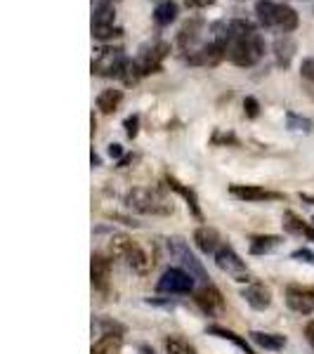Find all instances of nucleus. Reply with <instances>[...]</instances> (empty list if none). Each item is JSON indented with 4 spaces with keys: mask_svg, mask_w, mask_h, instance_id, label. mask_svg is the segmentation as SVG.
Returning <instances> with one entry per match:
<instances>
[{
    "mask_svg": "<svg viewBox=\"0 0 314 354\" xmlns=\"http://www.w3.org/2000/svg\"><path fill=\"white\" fill-rule=\"evenodd\" d=\"M262 53H265V43H262L260 33H253L248 38H239V41H227L225 48L227 59L241 68L258 64Z\"/></svg>",
    "mask_w": 314,
    "mask_h": 354,
    "instance_id": "1",
    "label": "nucleus"
},
{
    "mask_svg": "<svg viewBox=\"0 0 314 354\" xmlns=\"http://www.w3.org/2000/svg\"><path fill=\"white\" fill-rule=\"evenodd\" d=\"M128 205H133L140 213H151V215H168L173 213V205L168 203V198L161 196V192L149 189V187H137L128 194Z\"/></svg>",
    "mask_w": 314,
    "mask_h": 354,
    "instance_id": "2",
    "label": "nucleus"
},
{
    "mask_svg": "<svg viewBox=\"0 0 314 354\" xmlns=\"http://www.w3.org/2000/svg\"><path fill=\"white\" fill-rule=\"evenodd\" d=\"M168 250H170V255H173L175 260H178V265H180V270H185L190 277H194L196 281H201V283H210L208 281V274H205L203 270V265L196 260V255L190 250V245H187L182 239H168Z\"/></svg>",
    "mask_w": 314,
    "mask_h": 354,
    "instance_id": "3",
    "label": "nucleus"
},
{
    "mask_svg": "<svg viewBox=\"0 0 314 354\" xmlns=\"http://www.w3.org/2000/svg\"><path fill=\"white\" fill-rule=\"evenodd\" d=\"M125 62L128 59H125L121 48H104V50H100V55L93 59V73L95 76H104V78L121 76Z\"/></svg>",
    "mask_w": 314,
    "mask_h": 354,
    "instance_id": "4",
    "label": "nucleus"
},
{
    "mask_svg": "<svg viewBox=\"0 0 314 354\" xmlns=\"http://www.w3.org/2000/svg\"><path fill=\"white\" fill-rule=\"evenodd\" d=\"M215 262H218V267L222 272L230 274L234 281H239V283H248L250 281V274L246 270V265H243V260L234 253L232 245L222 243L218 248V253H215Z\"/></svg>",
    "mask_w": 314,
    "mask_h": 354,
    "instance_id": "5",
    "label": "nucleus"
},
{
    "mask_svg": "<svg viewBox=\"0 0 314 354\" xmlns=\"http://www.w3.org/2000/svg\"><path fill=\"white\" fill-rule=\"evenodd\" d=\"M170 55V43L165 41H156L147 48H142L140 57H137V64L142 68V76H151V73H158L163 68V59Z\"/></svg>",
    "mask_w": 314,
    "mask_h": 354,
    "instance_id": "6",
    "label": "nucleus"
},
{
    "mask_svg": "<svg viewBox=\"0 0 314 354\" xmlns=\"http://www.w3.org/2000/svg\"><path fill=\"white\" fill-rule=\"evenodd\" d=\"M194 281H196V279L190 277L185 270L173 267V270L163 272V277L158 279V283H156V290L158 293H192Z\"/></svg>",
    "mask_w": 314,
    "mask_h": 354,
    "instance_id": "7",
    "label": "nucleus"
},
{
    "mask_svg": "<svg viewBox=\"0 0 314 354\" xmlns=\"http://www.w3.org/2000/svg\"><path fill=\"white\" fill-rule=\"evenodd\" d=\"M222 59H225V45L218 41L205 43L201 48L192 50V53L187 55V62H190V64H196V66H215Z\"/></svg>",
    "mask_w": 314,
    "mask_h": 354,
    "instance_id": "8",
    "label": "nucleus"
},
{
    "mask_svg": "<svg viewBox=\"0 0 314 354\" xmlns=\"http://www.w3.org/2000/svg\"><path fill=\"white\" fill-rule=\"evenodd\" d=\"M286 305L293 312H300V314L314 312V288L312 286H288Z\"/></svg>",
    "mask_w": 314,
    "mask_h": 354,
    "instance_id": "9",
    "label": "nucleus"
},
{
    "mask_svg": "<svg viewBox=\"0 0 314 354\" xmlns=\"http://www.w3.org/2000/svg\"><path fill=\"white\" fill-rule=\"evenodd\" d=\"M125 260H128V265L133 267V270L137 274H147L154 267V248H149V245H142L133 241V245H130L128 255H125Z\"/></svg>",
    "mask_w": 314,
    "mask_h": 354,
    "instance_id": "10",
    "label": "nucleus"
},
{
    "mask_svg": "<svg viewBox=\"0 0 314 354\" xmlns=\"http://www.w3.org/2000/svg\"><path fill=\"white\" fill-rule=\"evenodd\" d=\"M196 302L205 314H218V312H222V307H225L222 293L213 286V283H203V286L196 290Z\"/></svg>",
    "mask_w": 314,
    "mask_h": 354,
    "instance_id": "11",
    "label": "nucleus"
},
{
    "mask_svg": "<svg viewBox=\"0 0 314 354\" xmlns=\"http://www.w3.org/2000/svg\"><path fill=\"white\" fill-rule=\"evenodd\" d=\"M230 194L241 198V201H277V198H281V194L267 192L262 187H253V185H232Z\"/></svg>",
    "mask_w": 314,
    "mask_h": 354,
    "instance_id": "12",
    "label": "nucleus"
},
{
    "mask_svg": "<svg viewBox=\"0 0 314 354\" xmlns=\"http://www.w3.org/2000/svg\"><path fill=\"white\" fill-rule=\"evenodd\" d=\"M241 298H246V302L253 310H267L272 305V290L265 283H248L241 290Z\"/></svg>",
    "mask_w": 314,
    "mask_h": 354,
    "instance_id": "13",
    "label": "nucleus"
},
{
    "mask_svg": "<svg viewBox=\"0 0 314 354\" xmlns=\"http://www.w3.org/2000/svg\"><path fill=\"white\" fill-rule=\"evenodd\" d=\"M201 28H203V19L201 17H192V19L185 21V26L180 28V36H178V43L185 53H192L194 45H196L198 36H201Z\"/></svg>",
    "mask_w": 314,
    "mask_h": 354,
    "instance_id": "14",
    "label": "nucleus"
},
{
    "mask_svg": "<svg viewBox=\"0 0 314 354\" xmlns=\"http://www.w3.org/2000/svg\"><path fill=\"white\" fill-rule=\"evenodd\" d=\"M194 241H196L198 250L205 253V255H215V253H218V248L222 245L218 232L210 230V227H198V230L194 232Z\"/></svg>",
    "mask_w": 314,
    "mask_h": 354,
    "instance_id": "15",
    "label": "nucleus"
},
{
    "mask_svg": "<svg viewBox=\"0 0 314 354\" xmlns=\"http://www.w3.org/2000/svg\"><path fill=\"white\" fill-rule=\"evenodd\" d=\"M109 274H111V262L102 255H93V262H90V277H93V286L104 290L107 283H109Z\"/></svg>",
    "mask_w": 314,
    "mask_h": 354,
    "instance_id": "16",
    "label": "nucleus"
},
{
    "mask_svg": "<svg viewBox=\"0 0 314 354\" xmlns=\"http://www.w3.org/2000/svg\"><path fill=\"white\" fill-rule=\"evenodd\" d=\"M300 24V17L298 12H295L290 5H284V3H279V8H277V19H274V28H279L281 33H290V31H295Z\"/></svg>",
    "mask_w": 314,
    "mask_h": 354,
    "instance_id": "17",
    "label": "nucleus"
},
{
    "mask_svg": "<svg viewBox=\"0 0 314 354\" xmlns=\"http://www.w3.org/2000/svg\"><path fill=\"white\" fill-rule=\"evenodd\" d=\"M293 53H295V41L284 33L274 41V57H277V66L281 68H288L290 66V59H293Z\"/></svg>",
    "mask_w": 314,
    "mask_h": 354,
    "instance_id": "18",
    "label": "nucleus"
},
{
    "mask_svg": "<svg viewBox=\"0 0 314 354\" xmlns=\"http://www.w3.org/2000/svg\"><path fill=\"white\" fill-rule=\"evenodd\" d=\"M175 19H178V3H175V0H163V3L156 5V10H154V21H156L158 26H170Z\"/></svg>",
    "mask_w": 314,
    "mask_h": 354,
    "instance_id": "19",
    "label": "nucleus"
},
{
    "mask_svg": "<svg viewBox=\"0 0 314 354\" xmlns=\"http://www.w3.org/2000/svg\"><path fill=\"white\" fill-rule=\"evenodd\" d=\"M123 100V93L121 90H102L100 95H97V109L102 113H113L118 109V104H121Z\"/></svg>",
    "mask_w": 314,
    "mask_h": 354,
    "instance_id": "20",
    "label": "nucleus"
},
{
    "mask_svg": "<svg viewBox=\"0 0 314 354\" xmlns=\"http://www.w3.org/2000/svg\"><path fill=\"white\" fill-rule=\"evenodd\" d=\"M113 3L109 0H100V3H95L93 8V26H111L113 24Z\"/></svg>",
    "mask_w": 314,
    "mask_h": 354,
    "instance_id": "21",
    "label": "nucleus"
},
{
    "mask_svg": "<svg viewBox=\"0 0 314 354\" xmlns=\"http://www.w3.org/2000/svg\"><path fill=\"white\" fill-rule=\"evenodd\" d=\"M277 8H279V3H274V0H258V3H255V15H258V21L265 28H274Z\"/></svg>",
    "mask_w": 314,
    "mask_h": 354,
    "instance_id": "22",
    "label": "nucleus"
},
{
    "mask_svg": "<svg viewBox=\"0 0 314 354\" xmlns=\"http://www.w3.org/2000/svg\"><path fill=\"white\" fill-rule=\"evenodd\" d=\"M250 338H253V342L258 347H262V350H272V352H277V350H284L286 347V338L284 335H279V333H250Z\"/></svg>",
    "mask_w": 314,
    "mask_h": 354,
    "instance_id": "23",
    "label": "nucleus"
},
{
    "mask_svg": "<svg viewBox=\"0 0 314 354\" xmlns=\"http://www.w3.org/2000/svg\"><path fill=\"white\" fill-rule=\"evenodd\" d=\"M123 340L116 333H107L93 345V354H121Z\"/></svg>",
    "mask_w": 314,
    "mask_h": 354,
    "instance_id": "24",
    "label": "nucleus"
},
{
    "mask_svg": "<svg viewBox=\"0 0 314 354\" xmlns=\"http://www.w3.org/2000/svg\"><path fill=\"white\" fill-rule=\"evenodd\" d=\"M165 182H168L170 189L178 192L180 196H185V198H187V205H190V208H192V213L196 215L198 220H201V208H198V198H196V194H194L192 189H187L185 185H180V182L175 180V177H165Z\"/></svg>",
    "mask_w": 314,
    "mask_h": 354,
    "instance_id": "25",
    "label": "nucleus"
},
{
    "mask_svg": "<svg viewBox=\"0 0 314 354\" xmlns=\"http://www.w3.org/2000/svg\"><path fill=\"white\" fill-rule=\"evenodd\" d=\"M279 243H281V239H279V236H255L253 241H250V253H253V255L272 253Z\"/></svg>",
    "mask_w": 314,
    "mask_h": 354,
    "instance_id": "26",
    "label": "nucleus"
},
{
    "mask_svg": "<svg viewBox=\"0 0 314 354\" xmlns=\"http://www.w3.org/2000/svg\"><path fill=\"white\" fill-rule=\"evenodd\" d=\"M210 333L218 335V338H222V340H232L234 345L239 347V350H243L246 354H255V352L248 347V342H246V340H241L237 333H232V330H227V328H222V326H210Z\"/></svg>",
    "mask_w": 314,
    "mask_h": 354,
    "instance_id": "27",
    "label": "nucleus"
},
{
    "mask_svg": "<svg viewBox=\"0 0 314 354\" xmlns=\"http://www.w3.org/2000/svg\"><path fill=\"white\" fill-rule=\"evenodd\" d=\"M165 352L168 354H196V350L182 338H165Z\"/></svg>",
    "mask_w": 314,
    "mask_h": 354,
    "instance_id": "28",
    "label": "nucleus"
},
{
    "mask_svg": "<svg viewBox=\"0 0 314 354\" xmlns=\"http://www.w3.org/2000/svg\"><path fill=\"white\" fill-rule=\"evenodd\" d=\"M121 78H123L125 85H135L142 78L140 64H137L135 59H128V62H125V66H123V71H121Z\"/></svg>",
    "mask_w": 314,
    "mask_h": 354,
    "instance_id": "29",
    "label": "nucleus"
},
{
    "mask_svg": "<svg viewBox=\"0 0 314 354\" xmlns=\"http://www.w3.org/2000/svg\"><path fill=\"white\" fill-rule=\"evenodd\" d=\"M130 245H133V239L130 236H113V241H111V253H113V258H123L125 260V255H128V250H130Z\"/></svg>",
    "mask_w": 314,
    "mask_h": 354,
    "instance_id": "30",
    "label": "nucleus"
},
{
    "mask_svg": "<svg viewBox=\"0 0 314 354\" xmlns=\"http://www.w3.org/2000/svg\"><path fill=\"white\" fill-rule=\"evenodd\" d=\"M123 28L121 26H93V38H97V41H109V38H116L121 36Z\"/></svg>",
    "mask_w": 314,
    "mask_h": 354,
    "instance_id": "31",
    "label": "nucleus"
},
{
    "mask_svg": "<svg viewBox=\"0 0 314 354\" xmlns=\"http://www.w3.org/2000/svg\"><path fill=\"white\" fill-rule=\"evenodd\" d=\"M286 118H288V128L290 130H300V133H310V130H312V121H307V118L298 116V113L288 111Z\"/></svg>",
    "mask_w": 314,
    "mask_h": 354,
    "instance_id": "32",
    "label": "nucleus"
},
{
    "mask_svg": "<svg viewBox=\"0 0 314 354\" xmlns=\"http://www.w3.org/2000/svg\"><path fill=\"white\" fill-rule=\"evenodd\" d=\"M284 227H286V232H290V234H305V225H302L298 215L290 213V210L284 215Z\"/></svg>",
    "mask_w": 314,
    "mask_h": 354,
    "instance_id": "33",
    "label": "nucleus"
},
{
    "mask_svg": "<svg viewBox=\"0 0 314 354\" xmlns=\"http://www.w3.org/2000/svg\"><path fill=\"white\" fill-rule=\"evenodd\" d=\"M137 133H140V116L133 113V116L125 118V135L133 140V137H137Z\"/></svg>",
    "mask_w": 314,
    "mask_h": 354,
    "instance_id": "34",
    "label": "nucleus"
},
{
    "mask_svg": "<svg viewBox=\"0 0 314 354\" xmlns=\"http://www.w3.org/2000/svg\"><path fill=\"white\" fill-rule=\"evenodd\" d=\"M243 111H246L248 118H258V113H260L258 100H255V97H246V100H243Z\"/></svg>",
    "mask_w": 314,
    "mask_h": 354,
    "instance_id": "35",
    "label": "nucleus"
},
{
    "mask_svg": "<svg viewBox=\"0 0 314 354\" xmlns=\"http://www.w3.org/2000/svg\"><path fill=\"white\" fill-rule=\"evenodd\" d=\"M300 73L307 78V81H312V83H314V57H310V59H305V62H302Z\"/></svg>",
    "mask_w": 314,
    "mask_h": 354,
    "instance_id": "36",
    "label": "nucleus"
},
{
    "mask_svg": "<svg viewBox=\"0 0 314 354\" xmlns=\"http://www.w3.org/2000/svg\"><path fill=\"white\" fill-rule=\"evenodd\" d=\"M295 260H302V262H310V265H314V253H310V250H295L293 253Z\"/></svg>",
    "mask_w": 314,
    "mask_h": 354,
    "instance_id": "37",
    "label": "nucleus"
},
{
    "mask_svg": "<svg viewBox=\"0 0 314 354\" xmlns=\"http://www.w3.org/2000/svg\"><path fill=\"white\" fill-rule=\"evenodd\" d=\"M109 156H111V158H121V156H123L121 145H109Z\"/></svg>",
    "mask_w": 314,
    "mask_h": 354,
    "instance_id": "38",
    "label": "nucleus"
},
{
    "mask_svg": "<svg viewBox=\"0 0 314 354\" xmlns=\"http://www.w3.org/2000/svg\"><path fill=\"white\" fill-rule=\"evenodd\" d=\"M213 0H185L187 8H201V5H210Z\"/></svg>",
    "mask_w": 314,
    "mask_h": 354,
    "instance_id": "39",
    "label": "nucleus"
},
{
    "mask_svg": "<svg viewBox=\"0 0 314 354\" xmlns=\"http://www.w3.org/2000/svg\"><path fill=\"white\" fill-rule=\"evenodd\" d=\"M305 335H307V340H310V345L314 347V322L307 324V328H305Z\"/></svg>",
    "mask_w": 314,
    "mask_h": 354,
    "instance_id": "40",
    "label": "nucleus"
},
{
    "mask_svg": "<svg viewBox=\"0 0 314 354\" xmlns=\"http://www.w3.org/2000/svg\"><path fill=\"white\" fill-rule=\"evenodd\" d=\"M305 236L310 239V241H314V227H305Z\"/></svg>",
    "mask_w": 314,
    "mask_h": 354,
    "instance_id": "41",
    "label": "nucleus"
},
{
    "mask_svg": "<svg viewBox=\"0 0 314 354\" xmlns=\"http://www.w3.org/2000/svg\"><path fill=\"white\" fill-rule=\"evenodd\" d=\"M109 3H113V0H109Z\"/></svg>",
    "mask_w": 314,
    "mask_h": 354,
    "instance_id": "42",
    "label": "nucleus"
},
{
    "mask_svg": "<svg viewBox=\"0 0 314 354\" xmlns=\"http://www.w3.org/2000/svg\"><path fill=\"white\" fill-rule=\"evenodd\" d=\"M145 354H149V352H145Z\"/></svg>",
    "mask_w": 314,
    "mask_h": 354,
    "instance_id": "43",
    "label": "nucleus"
},
{
    "mask_svg": "<svg viewBox=\"0 0 314 354\" xmlns=\"http://www.w3.org/2000/svg\"><path fill=\"white\" fill-rule=\"evenodd\" d=\"M312 222H314V220H312Z\"/></svg>",
    "mask_w": 314,
    "mask_h": 354,
    "instance_id": "44",
    "label": "nucleus"
}]
</instances>
